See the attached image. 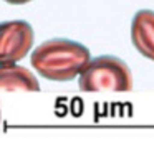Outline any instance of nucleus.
<instances>
[{"label":"nucleus","instance_id":"obj_5","mask_svg":"<svg viewBox=\"0 0 154 142\" xmlns=\"http://www.w3.org/2000/svg\"><path fill=\"white\" fill-rule=\"evenodd\" d=\"M131 41L141 56L154 61V12L139 10L131 22Z\"/></svg>","mask_w":154,"mask_h":142},{"label":"nucleus","instance_id":"obj_3","mask_svg":"<svg viewBox=\"0 0 154 142\" xmlns=\"http://www.w3.org/2000/svg\"><path fill=\"white\" fill-rule=\"evenodd\" d=\"M33 28L25 20L0 22V66L17 65L32 50Z\"/></svg>","mask_w":154,"mask_h":142},{"label":"nucleus","instance_id":"obj_6","mask_svg":"<svg viewBox=\"0 0 154 142\" xmlns=\"http://www.w3.org/2000/svg\"><path fill=\"white\" fill-rule=\"evenodd\" d=\"M4 2L12 3V5H23V3H28V2H32V0H4Z\"/></svg>","mask_w":154,"mask_h":142},{"label":"nucleus","instance_id":"obj_1","mask_svg":"<svg viewBox=\"0 0 154 142\" xmlns=\"http://www.w3.org/2000/svg\"><path fill=\"white\" fill-rule=\"evenodd\" d=\"M91 59L90 50L73 40L55 38L43 41L33 50L30 65L48 81L66 83L80 76Z\"/></svg>","mask_w":154,"mask_h":142},{"label":"nucleus","instance_id":"obj_2","mask_svg":"<svg viewBox=\"0 0 154 142\" xmlns=\"http://www.w3.org/2000/svg\"><path fill=\"white\" fill-rule=\"evenodd\" d=\"M78 86L85 92H126L133 89V74L121 58L103 55L88 61L80 73Z\"/></svg>","mask_w":154,"mask_h":142},{"label":"nucleus","instance_id":"obj_4","mask_svg":"<svg viewBox=\"0 0 154 142\" xmlns=\"http://www.w3.org/2000/svg\"><path fill=\"white\" fill-rule=\"evenodd\" d=\"M14 91H27L37 92L40 91V83L37 76L20 65H7L0 66V121H2V96L5 92Z\"/></svg>","mask_w":154,"mask_h":142}]
</instances>
